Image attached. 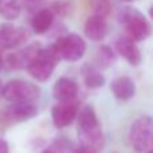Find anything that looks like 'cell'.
<instances>
[{"instance_id":"cell-1","label":"cell","mask_w":153,"mask_h":153,"mask_svg":"<svg viewBox=\"0 0 153 153\" xmlns=\"http://www.w3.org/2000/svg\"><path fill=\"white\" fill-rule=\"evenodd\" d=\"M118 20L125 27V35L136 43L143 42L151 36V24L137 8L124 7L118 13Z\"/></svg>"},{"instance_id":"cell-2","label":"cell","mask_w":153,"mask_h":153,"mask_svg":"<svg viewBox=\"0 0 153 153\" xmlns=\"http://www.w3.org/2000/svg\"><path fill=\"white\" fill-rule=\"evenodd\" d=\"M59 61H61V56H59L55 46H48L46 48H42L39 55L27 67V71L34 79L39 82H46L53 75L54 69L59 63Z\"/></svg>"},{"instance_id":"cell-3","label":"cell","mask_w":153,"mask_h":153,"mask_svg":"<svg viewBox=\"0 0 153 153\" xmlns=\"http://www.w3.org/2000/svg\"><path fill=\"white\" fill-rule=\"evenodd\" d=\"M129 141L138 153L153 148V120L149 116H141L132 122L129 129Z\"/></svg>"},{"instance_id":"cell-4","label":"cell","mask_w":153,"mask_h":153,"mask_svg":"<svg viewBox=\"0 0 153 153\" xmlns=\"http://www.w3.org/2000/svg\"><path fill=\"white\" fill-rule=\"evenodd\" d=\"M40 89L35 83L23 79H12L3 85L1 97L8 102H34L39 98Z\"/></svg>"},{"instance_id":"cell-5","label":"cell","mask_w":153,"mask_h":153,"mask_svg":"<svg viewBox=\"0 0 153 153\" xmlns=\"http://www.w3.org/2000/svg\"><path fill=\"white\" fill-rule=\"evenodd\" d=\"M61 59L66 62H78L86 53V43L78 34H67L54 43Z\"/></svg>"},{"instance_id":"cell-6","label":"cell","mask_w":153,"mask_h":153,"mask_svg":"<svg viewBox=\"0 0 153 153\" xmlns=\"http://www.w3.org/2000/svg\"><path fill=\"white\" fill-rule=\"evenodd\" d=\"M42 46L40 43L34 42L31 45L26 46V47L20 48V50L15 51V53L10 54L5 59L7 66L11 70H19V69H26L32 63L35 58L39 55V53L42 51Z\"/></svg>"},{"instance_id":"cell-7","label":"cell","mask_w":153,"mask_h":153,"mask_svg":"<svg viewBox=\"0 0 153 153\" xmlns=\"http://www.w3.org/2000/svg\"><path fill=\"white\" fill-rule=\"evenodd\" d=\"M76 116H78V103L75 101L58 102L51 109V118L56 129H63L71 125Z\"/></svg>"},{"instance_id":"cell-8","label":"cell","mask_w":153,"mask_h":153,"mask_svg":"<svg viewBox=\"0 0 153 153\" xmlns=\"http://www.w3.org/2000/svg\"><path fill=\"white\" fill-rule=\"evenodd\" d=\"M27 40V32L12 23H0V48H19Z\"/></svg>"},{"instance_id":"cell-9","label":"cell","mask_w":153,"mask_h":153,"mask_svg":"<svg viewBox=\"0 0 153 153\" xmlns=\"http://www.w3.org/2000/svg\"><path fill=\"white\" fill-rule=\"evenodd\" d=\"M38 114V108L34 102H13L4 109L3 118L5 122H24Z\"/></svg>"},{"instance_id":"cell-10","label":"cell","mask_w":153,"mask_h":153,"mask_svg":"<svg viewBox=\"0 0 153 153\" xmlns=\"http://www.w3.org/2000/svg\"><path fill=\"white\" fill-rule=\"evenodd\" d=\"M78 83L71 78L62 76L55 82L53 87V95L58 102H69V101H75L78 95Z\"/></svg>"},{"instance_id":"cell-11","label":"cell","mask_w":153,"mask_h":153,"mask_svg":"<svg viewBox=\"0 0 153 153\" xmlns=\"http://www.w3.org/2000/svg\"><path fill=\"white\" fill-rule=\"evenodd\" d=\"M116 51L128 62V63L137 66L141 63V51L137 47L134 40H132L130 38L121 36L116 40Z\"/></svg>"},{"instance_id":"cell-12","label":"cell","mask_w":153,"mask_h":153,"mask_svg":"<svg viewBox=\"0 0 153 153\" xmlns=\"http://www.w3.org/2000/svg\"><path fill=\"white\" fill-rule=\"evenodd\" d=\"M83 32L86 35V38H89L93 42L102 40L108 34V24H106L105 18L93 13L85 23Z\"/></svg>"},{"instance_id":"cell-13","label":"cell","mask_w":153,"mask_h":153,"mask_svg":"<svg viewBox=\"0 0 153 153\" xmlns=\"http://www.w3.org/2000/svg\"><path fill=\"white\" fill-rule=\"evenodd\" d=\"M110 90L113 95L120 101H128L134 97L136 83L129 76H118L110 85Z\"/></svg>"},{"instance_id":"cell-14","label":"cell","mask_w":153,"mask_h":153,"mask_svg":"<svg viewBox=\"0 0 153 153\" xmlns=\"http://www.w3.org/2000/svg\"><path fill=\"white\" fill-rule=\"evenodd\" d=\"M78 132H93L101 129L97 114L91 105H85L81 110H78Z\"/></svg>"},{"instance_id":"cell-15","label":"cell","mask_w":153,"mask_h":153,"mask_svg":"<svg viewBox=\"0 0 153 153\" xmlns=\"http://www.w3.org/2000/svg\"><path fill=\"white\" fill-rule=\"evenodd\" d=\"M53 23H54V11L48 10V8H43L32 18L31 27L35 34L40 35L47 32L51 28Z\"/></svg>"},{"instance_id":"cell-16","label":"cell","mask_w":153,"mask_h":153,"mask_svg":"<svg viewBox=\"0 0 153 153\" xmlns=\"http://www.w3.org/2000/svg\"><path fill=\"white\" fill-rule=\"evenodd\" d=\"M82 76H83V82L87 87L90 89H98V87L105 85V76L103 74L94 67L93 65L86 63L82 66Z\"/></svg>"},{"instance_id":"cell-17","label":"cell","mask_w":153,"mask_h":153,"mask_svg":"<svg viewBox=\"0 0 153 153\" xmlns=\"http://www.w3.org/2000/svg\"><path fill=\"white\" fill-rule=\"evenodd\" d=\"M22 12L19 0H0V16L5 20H15Z\"/></svg>"},{"instance_id":"cell-18","label":"cell","mask_w":153,"mask_h":153,"mask_svg":"<svg viewBox=\"0 0 153 153\" xmlns=\"http://www.w3.org/2000/svg\"><path fill=\"white\" fill-rule=\"evenodd\" d=\"M89 5L94 15L102 16V18H106L111 11L110 0H89Z\"/></svg>"},{"instance_id":"cell-19","label":"cell","mask_w":153,"mask_h":153,"mask_svg":"<svg viewBox=\"0 0 153 153\" xmlns=\"http://www.w3.org/2000/svg\"><path fill=\"white\" fill-rule=\"evenodd\" d=\"M97 59L100 67H109L116 61V54L109 46H101L97 54Z\"/></svg>"},{"instance_id":"cell-20","label":"cell","mask_w":153,"mask_h":153,"mask_svg":"<svg viewBox=\"0 0 153 153\" xmlns=\"http://www.w3.org/2000/svg\"><path fill=\"white\" fill-rule=\"evenodd\" d=\"M54 10L59 15H67L70 12V10H71V4L69 1H66V0H61V1H56L54 4Z\"/></svg>"},{"instance_id":"cell-21","label":"cell","mask_w":153,"mask_h":153,"mask_svg":"<svg viewBox=\"0 0 153 153\" xmlns=\"http://www.w3.org/2000/svg\"><path fill=\"white\" fill-rule=\"evenodd\" d=\"M73 153H98V151L93 148H89V146H85V145H79L78 148H75Z\"/></svg>"},{"instance_id":"cell-22","label":"cell","mask_w":153,"mask_h":153,"mask_svg":"<svg viewBox=\"0 0 153 153\" xmlns=\"http://www.w3.org/2000/svg\"><path fill=\"white\" fill-rule=\"evenodd\" d=\"M0 153H10V145L3 138H0Z\"/></svg>"},{"instance_id":"cell-23","label":"cell","mask_w":153,"mask_h":153,"mask_svg":"<svg viewBox=\"0 0 153 153\" xmlns=\"http://www.w3.org/2000/svg\"><path fill=\"white\" fill-rule=\"evenodd\" d=\"M149 16H151L152 20H153V5H152L151 8H149Z\"/></svg>"},{"instance_id":"cell-24","label":"cell","mask_w":153,"mask_h":153,"mask_svg":"<svg viewBox=\"0 0 153 153\" xmlns=\"http://www.w3.org/2000/svg\"><path fill=\"white\" fill-rule=\"evenodd\" d=\"M121 1H124V3H133V1H136V0H121Z\"/></svg>"},{"instance_id":"cell-25","label":"cell","mask_w":153,"mask_h":153,"mask_svg":"<svg viewBox=\"0 0 153 153\" xmlns=\"http://www.w3.org/2000/svg\"><path fill=\"white\" fill-rule=\"evenodd\" d=\"M1 93H3V85H1V82H0V97H1Z\"/></svg>"},{"instance_id":"cell-26","label":"cell","mask_w":153,"mask_h":153,"mask_svg":"<svg viewBox=\"0 0 153 153\" xmlns=\"http://www.w3.org/2000/svg\"><path fill=\"white\" fill-rule=\"evenodd\" d=\"M145 153H153V148H152V149H149V151H148V152H145Z\"/></svg>"},{"instance_id":"cell-27","label":"cell","mask_w":153,"mask_h":153,"mask_svg":"<svg viewBox=\"0 0 153 153\" xmlns=\"http://www.w3.org/2000/svg\"><path fill=\"white\" fill-rule=\"evenodd\" d=\"M0 62H1V54H0Z\"/></svg>"},{"instance_id":"cell-28","label":"cell","mask_w":153,"mask_h":153,"mask_svg":"<svg viewBox=\"0 0 153 153\" xmlns=\"http://www.w3.org/2000/svg\"><path fill=\"white\" fill-rule=\"evenodd\" d=\"M26 1H31V0H26Z\"/></svg>"}]
</instances>
